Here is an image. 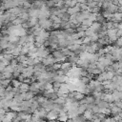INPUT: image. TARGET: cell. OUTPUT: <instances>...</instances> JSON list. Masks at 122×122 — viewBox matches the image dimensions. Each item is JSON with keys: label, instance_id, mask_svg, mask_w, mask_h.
<instances>
[{"label": "cell", "instance_id": "cell-1", "mask_svg": "<svg viewBox=\"0 0 122 122\" xmlns=\"http://www.w3.org/2000/svg\"><path fill=\"white\" fill-rule=\"evenodd\" d=\"M38 25H39L43 30H50L51 28H52V22H51L49 18L39 19Z\"/></svg>", "mask_w": 122, "mask_h": 122}, {"label": "cell", "instance_id": "cell-2", "mask_svg": "<svg viewBox=\"0 0 122 122\" xmlns=\"http://www.w3.org/2000/svg\"><path fill=\"white\" fill-rule=\"evenodd\" d=\"M54 63H56V60H55V58L52 56V54H51V55L49 54L47 57L42 58V64L45 65V66H51V65H53Z\"/></svg>", "mask_w": 122, "mask_h": 122}, {"label": "cell", "instance_id": "cell-3", "mask_svg": "<svg viewBox=\"0 0 122 122\" xmlns=\"http://www.w3.org/2000/svg\"><path fill=\"white\" fill-rule=\"evenodd\" d=\"M52 56L55 58V60H56V62H60V61H64L67 57L63 54V52L61 51V50L60 51H58V50H56V51H52Z\"/></svg>", "mask_w": 122, "mask_h": 122}, {"label": "cell", "instance_id": "cell-4", "mask_svg": "<svg viewBox=\"0 0 122 122\" xmlns=\"http://www.w3.org/2000/svg\"><path fill=\"white\" fill-rule=\"evenodd\" d=\"M47 118H48L50 121L55 120L56 118H58V112H56V111H54V110L49 111L48 113H47Z\"/></svg>", "mask_w": 122, "mask_h": 122}, {"label": "cell", "instance_id": "cell-5", "mask_svg": "<svg viewBox=\"0 0 122 122\" xmlns=\"http://www.w3.org/2000/svg\"><path fill=\"white\" fill-rule=\"evenodd\" d=\"M72 67V64L70 62V61H67V62H63L62 64H61V70L62 71H65V73L67 74V72L71 70V68Z\"/></svg>", "mask_w": 122, "mask_h": 122}, {"label": "cell", "instance_id": "cell-6", "mask_svg": "<svg viewBox=\"0 0 122 122\" xmlns=\"http://www.w3.org/2000/svg\"><path fill=\"white\" fill-rule=\"evenodd\" d=\"M81 10L80 8L78 7V5L74 6V7H71V8H68L67 9V13L70 14V15H72V14H76L77 12H79Z\"/></svg>", "mask_w": 122, "mask_h": 122}, {"label": "cell", "instance_id": "cell-7", "mask_svg": "<svg viewBox=\"0 0 122 122\" xmlns=\"http://www.w3.org/2000/svg\"><path fill=\"white\" fill-rule=\"evenodd\" d=\"M44 5H45V2H43V0H34L33 3L31 4V8L40 10Z\"/></svg>", "mask_w": 122, "mask_h": 122}, {"label": "cell", "instance_id": "cell-8", "mask_svg": "<svg viewBox=\"0 0 122 122\" xmlns=\"http://www.w3.org/2000/svg\"><path fill=\"white\" fill-rule=\"evenodd\" d=\"M83 116L85 117L86 120H92V117H93V112L92 110H86L84 112H83Z\"/></svg>", "mask_w": 122, "mask_h": 122}, {"label": "cell", "instance_id": "cell-9", "mask_svg": "<svg viewBox=\"0 0 122 122\" xmlns=\"http://www.w3.org/2000/svg\"><path fill=\"white\" fill-rule=\"evenodd\" d=\"M19 89H20V92H27L30 91V85H29V83L22 82L21 85H20V87H19Z\"/></svg>", "mask_w": 122, "mask_h": 122}, {"label": "cell", "instance_id": "cell-10", "mask_svg": "<svg viewBox=\"0 0 122 122\" xmlns=\"http://www.w3.org/2000/svg\"><path fill=\"white\" fill-rule=\"evenodd\" d=\"M40 89H39V82H32L30 86V92H33L34 93L36 92H38Z\"/></svg>", "mask_w": 122, "mask_h": 122}, {"label": "cell", "instance_id": "cell-11", "mask_svg": "<svg viewBox=\"0 0 122 122\" xmlns=\"http://www.w3.org/2000/svg\"><path fill=\"white\" fill-rule=\"evenodd\" d=\"M120 112H121V108L118 107L117 105H113V106L111 107V112H112V114H117V113H119Z\"/></svg>", "mask_w": 122, "mask_h": 122}, {"label": "cell", "instance_id": "cell-12", "mask_svg": "<svg viewBox=\"0 0 122 122\" xmlns=\"http://www.w3.org/2000/svg\"><path fill=\"white\" fill-rule=\"evenodd\" d=\"M11 83V80L10 79H8V78H4V79H2V80H0V84L4 87V88H6V87H8L10 84Z\"/></svg>", "mask_w": 122, "mask_h": 122}, {"label": "cell", "instance_id": "cell-13", "mask_svg": "<svg viewBox=\"0 0 122 122\" xmlns=\"http://www.w3.org/2000/svg\"><path fill=\"white\" fill-rule=\"evenodd\" d=\"M24 22H25V21H24L22 18H20V17H18V16H17V17L12 21V24H13V25H17V26H18V25H23V23H24Z\"/></svg>", "mask_w": 122, "mask_h": 122}, {"label": "cell", "instance_id": "cell-14", "mask_svg": "<svg viewBox=\"0 0 122 122\" xmlns=\"http://www.w3.org/2000/svg\"><path fill=\"white\" fill-rule=\"evenodd\" d=\"M13 71H14V67L10 64V65H8V66L5 67V70H4L3 72H10V73H13Z\"/></svg>", "mask_w": 122, "mask_h": 122}, {"label": "cell", "instance_id": "cell-15", "mask_svg": "<svg viewBox=\"0 0 122 122\" xmlns=\"http://www.w3.org/2000/svg\"><path fill=\"white\" fill-rule=\"evenodd\" d=\"M93 22L91 20V19H89V18H87V19H84L83 21H82V25H84V26H86V27H88V28H90L91 26H92V24Z\"/></svg>", "mask_w": 122, "mask_h": 122}, {"label": "cell", "instance_id": "cell-16", "mask_svg": "<svg viewBox=\"0 0 122 122\" xmlns=\"http://www.w3.org/2000/svg\"><path fill=\"white\" fill-rule=\"evenodd\" d=\"M95 34V32L92 30V29H90V28H88L86 30H85V36H88V37H92V35H94Z\"/></svg>", "mask_w": 122, "mask_h": 122}, {"label": "cell", "instance_id": "cell-17", "mask_svg": "<svg viewBox=\"0 0 122 122\" xmlns=\"http://www.w3.org/2000/svg\"><path fill=\"white\" fill-rule=\"evenodd\" d=\"M22 82H20L18 79H12L11 80V86L14 87V88H19L20 85H21Z\"/></svg>", "mask_w": 122, "mask_h": 122}, {"label": "cell", "instance_id": "cell-18", "mask_svg": "<svg viewBox=\"0 0 122 122\" xmlns=\"http://www.w3.org/2000/svg\"><path fill=\"white\" fill-rule=\"evenodd\" d=\"M85 99H86V104H93L94 100H95V98L93 96H87V97H85Z\"/></svg>", "mask_w": 122, "mask_h": 122}, {"label": "cell", "instance_id": "cell-19", "mask_svg": "<svg viewBox=\"0 0 122 122\" xmlns=\"http://www.w3.org/2000/svg\"><path fill=\"white\" fill-rule=\"evenodd\" d=\"M68 119H69V117H68V114H67V113H66V114L59 115V116H58V120H59L60 122H67V121H68Z\"/></svg>", "mask_w": 122, "mask_h": 122}, {"label": "cell", "instance_id": "cell-20", "mask_svg": "<svg viewBox=\"0 0 122 122\" xmlns=\"http://www.w3.org/2000/svg\"><path fill=\"white\" fill-rule=\"evenodd\" d=\"M5 92H6V88L0 87V97H3L4 94H5Z\"/></svg>", "mask_w": 122, "mask_h": 122}, {"label": "cell", "instance_id": "cell-21", "mask_svg": "<svg viewBox=\"0 0 122 122\" xmlns=\"http://www.w3.org/2000/svg\"><path fill=\"white\" fill-rule=\"evenodd\" d=\"M2 122H12V120L10 119V118H8V117L6 116V114H5V117L2 119Z\"/></svg>", "mask_w": 122, "mask_h": 122}, {"label": "cell", "instance_id": "cell-22", "mask_svg": "<svg viewBox=\"0 0 122 122\" xmlns=\"http://www.w3.org/2000/svg\"><path fill=\"white\" fill-rule=\"evenodd\" d=\"M35 122H45V121L42 120V119H39V120H37V121H35Z\"/></svg>", "mask_w": 122, "mask_h": 122}]
</instances>
